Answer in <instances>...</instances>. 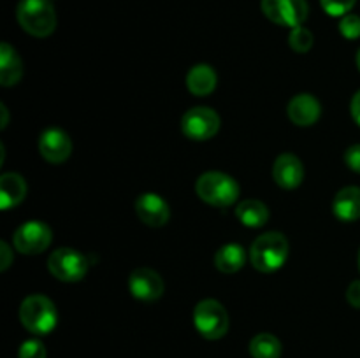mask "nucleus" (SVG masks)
I'll list each match as a JSON object with an SVG mask.
<instances>
[{
	"label": "nucleus",
	"instance_id": "nucleus-1",
	"mask_svg": "<svg viewBox=\"0 0 360 358\" xmlns=\"http://www.w3.org/2000/svg\"><path fill=\"white\" fill-rule=\"evenodd\" d=\"M288 258V241L280 232H267L253 241L250 249L252 265L259 272H274Z\"/></svg>",
	"mask_w": 360,
	"mask_h": 358
},
{
	"label": "nucleus",
	"instance_id": "nucleus-2",
	"mask_svg": "<svg viewBox=\"0 0 360 358\" xmlns=\"http://www.w3.org/2000/svg\"><path fill=\"white\" fill-rule=\"evenodd\" d=\"M18 23L34 37H49L56 28V13L51 0H20L16 7Z\"/></svg>",
	"mask_w": 360,
	"mask_h": 358
},
{
	"label": "nucleus",
	"instance_id": "nucleus-3",
	"mask_svg": "<svg viewBox=\"0 0 360 358\" xmlns=\"http://www.w3.org/2000/svg\"><path fill=\"white\" fill-rule=\"evenodd\" d=\"M195 192L200 200L214 207H227L239 199L238 181L225 172L211 171L200 175L195 183Z\"/></svg>",
	"mask_w": 360,
	"mask_h": 358
},
{
	"label": "nucleus",
	"instance_id": "nucleus-4",
	"mask_svg": "<svg viewBox=\"0 0 360 358\" xmlns=\"http://www.w3.org/2000/svg\"><path fill=\"white\" fill-rule=\"evenodd\" d=\"M21 325L35 336L53 332L58 323V311L46 295H30L20 305Z\"/></svg>",
	"mask_w": 360,
	"mask_h": 358
},
{
	"label": "nucleus",
	"instance_id": "nucleus-5",
	"mask_svg": "<svg viewBox=\"0 0 360 358\" xmlns=\"http://www.w3.org/2000/svg\"><path fill=\"white\" fill-rule=\"evenodd\" d=\"M193 325L204 339H221L229 330L227 309L214 298H204L193 309Z\"/></svg>",
	"mask_w": 360,
	"mask_h": 358
},
{
	"label": "nucleus",
	"instance_id": "nucleus-6",
	"mask_svg": "<svg viewBox=\"0 0 360 358\" xmlns=\"http://www.w3.org/2000/svg\"><path fill=\"white\" fill-rule=\"evenodd\" d=\"M48 269L56 279L63 283H76L86 276L88 260L77 249L58 248L49 255Z\"/></svg>",
	"mask_w": 360,
	"mask_h": 358
},
{
	"label": "nucleus",
	"instance_id": "nucleus-7",
	"mask_svg": "<svg viewBox=\"0 0 360 358\" xmlns=\"http://www.w3.org/2000/svg\"><path fill=\"white\" fill-rule=\"evenodd\" d=\"M264 16L274 25L281 27H301L309 14L306 0H262L260 2Z\"/></svg>",
	"mask_w": 360,
	"mask_h": 358
},
{
	"label": "nucleus",
	"instance_id": "nucleus-8",
	"mask_svg": "<svg viewBox=\"0 0 360 358\" xmlns=\"http://www.w3.org/2000/svg\"><path fill=\"white\" fill-rule=\"evenodd\" d=\"M53 241L51 228L39 220H30L20 225L13 235V244L16 251L23 255H39L46 251Z\"/></svg>",
	"mask_w": 360,
	"mask_h": 358
},
{
	"label": "nucleus",
	"instance_id": "nucleus-9",
	"mask_svg": "<svg viewBox=\"0 0 360 358\" xmlns=\"http://www.w3.org/2000/svg\"><path fill=\"white\" fill-rule=\"evenodd\" d=\"M181 130L188 139H213L220 130V116L211 107H192L183 114Z\"/></svg>",
	"mask_w": 360,
	"mask_h": 358
},
{
	"label": "nucleus",
	"instance_id": "nucleus-10",
	"mask_svg": "<svg viewBox=\"0 0 360 358\" xmlns=\"http://www.w3.org/2000/svg\"><path fill=\"white\" fill-rule=\"evenodd\" d=\"M164 279L160 274L148 267H139L129 276V290L137 300L153 302L164 295Z\"/></svg>",
	"mask_w": 360,
	"mask_h": 358
},
{
	"label": "nucleus",
	"instance_id": "nucleus-11",
	"mask_svg": "<svg viewBox=\"0 0 360 358\" xmlns=\"http://www.w3.org/2000/svg\"><path fill=\"white\" fill-rule=\"evenodd\" d=\"M39 153L49 164H63L72 153V140L62 128H48L39 137Z\"/></svg>",
	"mask_w": 360,
	"mask_h": 358
},
{
	"label": "nucleus",
	"instance_id": "nucleus-12",
	"mask_svg": "<svg viewBox=\"0 0 360 358\" xmlns=\"http://www.w3.org/2000/svg\"><path fill=\"white\" fill-rule=\"evenodd\" d=\"M136 213L137 218L148 227H164L171 218V207L162 199L158 193L146 192L137 197L136 200Z\"/></svg>",
	"mask_w": 360,
	"mask_h": 358
},
{
	"label": "nucleus",
	"instance_id": "nucleus-13",
	"mask_svg": "<svg viewBox=\"0 0 360 358\" xmlns=\"http://www.w3.org/2000/svg\"><path fill=\"white\" fill-rule=\"evenodd\" d=\"M273 178L281 188L294 190L304 179V165L294 153H283L274 161Z\"/></svg>",
	"mask_w": 360,
	"mask_h": 358
},
{
	"label": "nucleus",
	"instance_id": "nucleus-14",
	"mask_svg": "<svg viewBox=\"0 0 360 358\" xmlns=\"http://www.w3.org/2000/svg\"><path fill=\"white\" fill-rule=\"evenodd\" d=\"M288 118L297 126L315 125L322 114V105L311 93H299L288 102Z\"/></svg>",
	"mask_w": 360,
	"mask_h": 358
},
{
	"label": "nucleus",
	"instance_id": "nucleus-15",
	"mask_svg": "<svg viewBox=\"0 0 360 358\" xmlns=\"http://www.w3.org/2000/svg\"><path fill=\"white\" fill-rule=\"evenodd\" d=\"M334 216L338 220L350 223V221H357L360 218V188L359 186H347V188L340 190L334 197L333 202Z\"/></svg>",
	"mask_w": 360,
	"mask_h": 358
},
{
	"label": "nucleus",
	"instance_id": "nucleus-16",
	"mask_svg": "<svg viewBox=\"0 0 360 358\" xmlns=\"http://www.w3.org/2000/svg\"><path fill=\"white\" fill-rule=\"evenodd\" d=\"M217 72L207 63H197L186 74V88L190 93L197 95V97H206V95L213 93L217 88Z\"/></svg>",
	"mask_w": 360,
	"mask_h": 358
},
{
	"label": "nucleus",
	"instance_id": "nucleus-17",
	"mask_svg": "<svg viewBox=\"0 0 360 358\" xmlns=\"http://www.w3.org/2000/svg\"><path fill=\"white\" fill-rule=\"evenodd\" d=\"M23 77V62L18 56L16 49L7 42L0 44V84L14 86Z\"/></svg>",
	"mask_w": 360,
	"mask_h": 358
},
{
	"label": "nucleus",
	"instance_id": "nucleus-18",
	"mask_svg": "<svg viewBox=\"0 0 360 358\" xmlns=\"http://www.w3.org/2000/svg\"><path fill=\"white\" fill-rule=\"evenodd\" d=\"M27 197V183L16 172H7L0 178V209L7 211L23 202Z\"/></svg>",
	"mask_w": 360,
	"mask_h": 358
},
{
	"label": "nucleus",
	"instance_id": "nucleus-19",
	"mask_svg": "<svg viewBox=\"0 0 360 358\" xmlns=\"http://www.w3.org/2000/svg\"><path fill=\"white\" fill-rule=\"evenodd\" d=\"M246 263V253L241 244L229 242L214 253V265L224 274H236Z\"/></svg>",
	"mask_w": 360,
	"mask_h": 358
},
{
	"label": "nucleus",
	"instance_id": "nucleus-20",
	"mask_svg": "<svg viewBox=\"0 0 360 358\" xmlns=\"http://www.w3.org/2000/svg\"><path fill=\"white\" fill-rule=\"evenodd\" d=\"M236 216L241 221L245 227L250 228H260L267 223L269 220V209L264 202L257 199L243 200L236 207Z\"/></svg>",
	"mask_w": 360,
	"mask_h": 358
},
{
	"label": "nucleus",
	"instance_id": "nucleus-21",
	"mask_svg": "<svg viewBox=\"0 0 360 358\" xmlns=\"http://www.w3.org/2000/svg\"><path fill=\"white\" fill-rule=\"evenodd\" d=\"M281 353H283L281 340L273 333H257L250 340V354L253 358H280Z\"/></svg>",
	"mask_w": 360,
	"mask_h": 358
},
{
	"label": "nucleus",
	"instance_id": "nucleus-22",
	"mask_svg": "<svg viewBox=\"0 0 360 358\" xmlns=\"http://www.w3.org/2000/svg\"><path fill=\"white\" fill-rule=\"evenodd\" d=\"M288 44L294 49L295 53H308L309 49L313 48V34L311 30H308L306 27H295L290 30V35H288Z\"/></svg>",
	"mask_w": 360,
	"mask_h": 358
},
{
	"label": "nucleus",
	"instance_id": "nucleus-23",
	"mask_svg": "<svg viewBox=\"0 0 360 358\" xmlns=\"http://www.w3.org/2000/svg\"><path fill=\"white\" fill-rule=\"evenodd\" d=\"M355 2L357 0H320V4H322L323 11H326L329 16H341L343 18L345 14L350 13L352 9H354Z\"/></svg>",
	"mask_w": 360,
	"mask_h": 358
},
{
	"label": "nucleus",
	"instance_id": "nucleus-24",
	"mask_svg": "<svg viewBox=\"0 0 360 358\" xmlns=\"http://www.w3.org/2000/svg\"><path fill=\"white\" fill-rule=\"evenodd\" d=\"M340 32L343 37L355 41L360 37V16L357 14H345L340 21Z\"/></svg>",
	"mask_w": 360,
	"mask_h": 358
},
{
	"label": "nucleus",
	"instance_id": "nucleus-25",
	"mask_svg": "<svg viewBox=\"0 0 360 358\" xmlns=\"http://www.w3.org/2000/svg\"><path fill=\"white\" fill-rule=\"evenodd\" d=\"M18 358H46V346L39 339L25 340L18 351Z\"/></svg>",
	"mask_w": 360,
	"mask_h": 358
},
{
	"label": "nucleus",
	"instance_id": "nucleus-26",
	"mask_svg": "<svg viewBox=\"0 0 360 358\" xmlns=\"http://www.w3.org/2000/svg\"><path fill=\"white\" fill-rule=\"evenodd\" d=\"M345 161L352 171L360 174V144H354V146L348 147L347 153H345Z\"/></svg>",
	"mask_w": 360,
	"mask_h": 358
},
{
	"label": "nucleus",
	"instance_id": "nucleus-27",
	"mask_svg": "<svg viewBox=\"0 0 360 358\" xmlns=\"http://www.w3.org/2000/svg\"><path fill=\"white\" fill-rule=\"evenodd\" d=\"M347 300L352 307L360 309V279L354 281L347 290Z\"/></svg>",
	"mask_w": 360,
	"mask_h": 358
},
{
	"label": "nucleus",
	"instance_id": "nucleus-28",
	"mask_svg": "<svg viewBox=\"0 0 360 358\" xmlns=\"http://www.w3.org/2000/svg\"><path fill=\"white\" fill-rule=\"evenodd\" d=\"M13 263V249L7 242H0V270H7Z\"/></svg>",
	"mask_w": 360,
	"mask_h": 358
},
{
	"label": "nucleus",
	"instance_id": "nucleus-29",
	"mask_svg": "<svg viewBox=\"0 0 360 358\" xmlns=\"http://www.w3.org/2000/svg\"><path fill=\"white\" fill-rule=\"evenodd\" d=\"M350 112H352V118H354L355 123L360 126V90L354 95V98H352Z\"/></svg>",
	"mask_w": 360,
	"mask_h": 358
},
{
	"label": "nucleus",
	"instance_id": "nucleus-30",
	"mask_svg": "<svg viewBox=\"0 0 360 358\" xmlns=\"http://www.w3.org/2000/svg\"><path fill=\"white\" fill-rule=\"evenodd\" d=\"M0 111L4 112V119H2V128H6L7 126V109H6V105H0Z\"/></svg>",
	"mask_w": 360,
	"mask_h": 358
},
{
	"label": "nucleus",
	"instance_id": "nucleus-31",
	"mask_svg": "<svg viewBox=\"0 0 360 358\" xmlns=\"http://www.w3.org/2000/svg\"><path fill=\"white\" fill-rule=\"evenodd\" d=\"M357 67H359V70H360V49L357 51Z\"/></svg>",
	"mask_w": 360,
	"mask_h": 358
},
{
	"label": "nucleus",
	"instance_id": "nucleus-32",
	"mask_svg": "<svg viewBox=\"0 0 360 358\" xmlns=\"http://www.w3.org/2000/svg\"><path fill=\"white\" fill-rule=\"evenodd\" d=\"M359 267H360V251H359Z\"/></svg>",
	"mask_w": 360,
	"mask_h": 358
}]
</instances>
